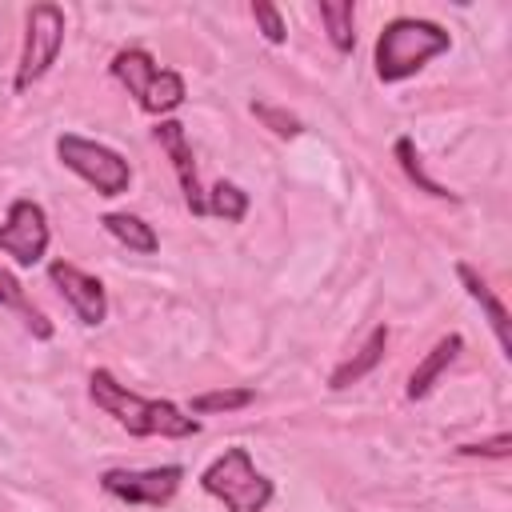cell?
Instances as JSON below:
<instances>
[{
	"label": "cell",
	"instance_id": "6da1fadb",
	"mask_svg": "<svg viewBox=\"0 0 512 512\" xmlns=\"http://www.w3.org/2000/svg\"><path fill=\"white\" fill-rule=\"evenodd\" d=\"M88 396L92 404L112 416L120 428H128L132 436H164V440H188L200 432V420L188 416L184 408H176L172 400H148L140 392H132L128 384H120L108 368H92L88 372Z\"/></svg>",
	"mask_w": 512,
	"mask_h": 512
},
{
	"label": "cell",
	"instance_id": "7a4b0ae2",
	"mask_svg": "<svg viewBox=\"0 0 512 512\" xmlns=\"http://www.w3.org/2000/svg\"><path fill=\"white\" fill-rule=\"evenodd\" d=\"M448 48H452V36L436 20L396 16L376 36V76L384 84H400V80L416 76L432 56H440Z\"/></svg>",
	"mask_w": 512,
	"mask_h": 512
},
{
	"label": "cell",
	"instance_id": "3957f363",
	"mask_svg": "<svg viewBox=\"0 0 512 512\" xmlns=\"http://www.w3.org/2000/svg\"><path fill=\"white\" fill-rule=\"evenodd\" d=\"M108 72H112V80H120L128 88V96H136L140 112H148V116L176 112L188 96L184 76L176 68H160L152 60V52H144V48H120L112 56Z\"/></svg>",
	"mask_w": 512,
	"mask_h": 512
},
{
	"label": "cell",
	"instance_id": "277c9868",
	"mask_svg": "<svg viewBox=\"0 0 512 512\" xmlns=\"http://www.w3.org/2000/svg\"><path fill=\"white\" fill-rule=\"evenodd\" d=\"M200 488L208 496H216L228 512H264L276 484L252 464L248 448H224L204 472H200Z\"/></svg>",
	"mask_w": 512,
	"mask_h": 512
},
{
	"label": "cell",
	"instance_id": "5b68a950",
	"mask_svg": "<svg viewBox=\"0 0 512 512\" xmlns=\"http://www.w3.org/2000/svg\"><path fill=\"white\" fill-rule=\"evenodd\" d=\"M56 156H60V164H64L68 172H76V176H80L84 184H92L100 196H120V192H128V184H132L128 160H124L116 148L100 144V140L64 132V136H56Z\"/></svg>",
	"mask_w": 512,
	"mask_h": 512
},
{
	"label": "cell",
	"instance_id": "8992f818",
	"mask_svg": "<svg viewBox=\"0 0 512 512\" xmlns=\"http://www.w3.org/2000/svg\"><path fill=\"white\" fill-rule=\"evenodd\" d=\"M64 48V12L56 4H32L28 20H24V48H20V64H16V92H28L36 80H44L56 64Z\"/></svg>",
	"mask_w": 512,
	"mask_h": 512
},
{
	"label": "cell",
	"instance_id": "52a82bcc",
	"mask_svg": "<svg viewBox=\"0 0 512 512\" xmlns=\"http://www.w3.org/2000/svg\"><path fill=\"white\" fill-rule=\"evenodd\" d=\"M184 468L180 464H164V468H108L100 472V488L124 504H148V508H164L176 492H180Z\"/></svg>",
	"mask_w": 512,
	"mask_h": 512
},
{
	"label": "cell",
	"instance_id": "ba28073f",
	"mask_svg": "<svg viewBox=\"0 0 512 512\" xmlns=\"http://www.w3.org/2000/svg\"><path fill=\"white\" fill-rule=\"evenodd\" d=\"M0 252H8L20 268H32L48 252V216L36 200L20 196L8 204V216L0 224Z\"/></svg>",
	"mask_w": 512,
	"mask_h": 512
},
{
	"label": "cell",
	"instance_id": "9c48e42d",
	"mask_svg": "<svg viewBox=\"0 0 512 512\" xmlns=\"http://www.w3.org/2000/svg\"><path fill=\"white\" fill-rule=\"evenodd\" d=\"M48 280L60 288V296L68 300V308L76 312L80 324H88V328L104 324V316H108V292H104V284L96 276L80 272L68 260H52L48 264Z\"/></svg>",
	"mask_w": 512,
	"mask_h": 512
},
{
	"label": "cell",
	"instance_id": "30bf717a",
	"mask_svg": "<svg viewBox=\"0 0 512 512\" xmlns=\"http://www.w3.org/2000/svg\"><path fill=\"white\" fill-rule=\"evenodd\" d=\"M156 144L172 160V172H176L180 192H184V208L192 216H208L204 212V188H200V176H196V156H192V144L184 136V124L180 120H160L156 124Z\"/></svg>",
	"mask_w": 512,
	"mask_h": 512
},
{
	"label": "cell",
	"instance_id": "8fae6325",
	"mask_svg": "<svg viewBox=\"0 0 512 512\" xmlns=\"http://www.w3.org/2000/svg\"><path fill=\"white\" fill-rule=\"evenodd\" d=\"M456 276H460V284H464V292L480 304V312H484V320H488V328H492V336H496V344H500V352L504 356H512V340H508V308H504V300L496 296V288L472 268V264H456Z\"/></svg>",
	"mask_w": 512,
	"mask_h": 512
},
{
	"label": "cell",
	"instance_id": "7c38bea8",
	"mask_svg": "<svg viewBox=\"0 0 512 512\" xmlns=\"http://www.w3.org/2000/svg\"><path fill=\"white\" fill-rule=\"evenodd\" d=\"M460 348H464V336L460 332H448V336H440L436 344H432V352L416 364V372L408 376V400H424L428 392H432V384L444 376V368L460 356Z\"/></svg>",
	"mask_w": 512,
	"mask_h": 512
},
{
	"label": "cell",
	"instance_id": "4fadbf2b",
	"mask_svg": "<svg viewBox=\"0 0 512 512\" xmlns=\"http://www.w3.org/2000/svg\"><path fill=\"white\" fill-rule=\"evenodd\" d=\"M384 348H388V328L384 324H376L372 332H368V340L328 376V388H348V384H356V380H364L380 360H384Z\"/></svg>",
	"mask_w": 512,
	"mask_h": 512
},
{
	"label": "cell",
	"instance_id": "5bb4252c",
	"mask_svg": "<svg viewBox=\"0 0 512 512\" xmlns=\"http://www.w3.org/2000/svg\"><path fill=\"white\" fill-rule=\"evenodd\" d=\"M100 224H104V232H108V236H116V240H120L128 252L152 256V252L160 248V236H156V228H152L148 220L132 216V212H104V216H100Z\"/></svg>",
	"mask_w": 512,
	"mask_h": 512
},
{
	"label": "cell",
	"instance_id": "9a60e30c",
	"mask_svg": "<svg viewBox=\"0 0 512 512\" xmlns=\"http://www.w3.org/2000/svg\"><path fill=\"white\" fill-rule=\"evenodd\" d=\"M0 308H12V312H20V320L28 324V332L36 336V340H48L52 336V320L28 300V292L20 288V280L0 264Z\"/></svg>",
	"mask_w": 512,
	"mask_h": 512
},
{
	"label": "cell",
	"instance_id": "2e32d148",
	"mask_svg": "<svg viewBox=\"0 0 512 512\" xmlns=\"http://www.w3.org/2000/svg\"><path fill=\"white\" fill-rule=\"evenodd\" d=\"M320 20L328 28V40L340 56L356 48V4L352 0H320Z\"/></svg>",
	"mask_w": 512,
	"mask_h": 512
},
{
	"label": "cell",
	"instance_id": "e0dca14e",
	"mask_svg": "<svg viewBox=\"0 0 512 512\" xmlns=\"http://www.w3.org/2000/svg\"><path fill=\"white\" fill-rule=\"evenodd\" d=\"M204 212L208 216H220L224 224H240L248 216V192L232 180H220L212 192H204Z\"/></svg>",
	"mask_w": 512,
	"mask_h": 512
},
{
	"label": "cell",
	"instance_id": "ac0fdd59",
	"mask_svg": "<svg viewBox=\"0 0 512 512\" xmlns=\"http://www.w3.org/2000/svg\"><path fill=\"white\" fill-rule=\"evenodd\" d=\"M392 152H396V160H400L404 176H408V180H412V184H416L420 192H428V196H436V200H460L456 192H448V188H444L440 180H432V176L424 172V164H420V152H416V144H412L408 136H400Z\"/></svg>",
	"mask_w": 512,
	"mask_h": 512
},
{
	"label": "cell",
	"instance_id": "d6986e66",
	"mask_svg": "<svg viewBox=\"0 0 512 512\" xmlns=\"http://www.w3.org/2000/svg\"><path fill=\"white\" fill-rule=\"evenodd\" d=\"M252 400H256V388L236 384V388H216V392H200V396H192V400H188V412H196V416L240 412V408H248Z\"/></svg>",
	"mask_w": 512,
	"mask_h": 512
},
{
	"label": "cell",
	"instance_id": "ffe728a7",
	"mask_svg": "<svg viewBox=\"0 0 512 512\" xmlns=\"http://www.w3.org/2000/svg\"><path fill=\"white\" fill-rule=\"evenodd\" d=\"M252 116L268 128V132H276L280 140H292V136H300V116H292L288 108H276V104H268V100H252Z\"/></svg>",
	"mask_w": 512,
	"mask_h": 512
},
{
	"label": "cell",
	"instance_id": "44dd1931",
	"mask_svg": "<svg viewBox=\"0 0 512 512\" xmlns=\"http://www.w3.org/2000/svg\"><path fill=\"white\" fill-rule=\"evenodd\" d=\"M252 20L260 24V32H264L268 44H284V40H288V28H284L280 8H272V4H252Z\"/></svg>",
	"mask_w": 512,
	"mask_h": 512
},
{
	"label": "cell",
	"instance_id": "7402d4cb",
	"mask_svg": "<svg viewBox=\"0 0 512 512\" xmlns=\"http://www.w3.org/2000/svg\"><path fill=\"white\" fill-rule=\"evenodd\" d=\"M460 456H492V460H504L512 452V436L508 432H496L492 440H480V444H460L456 448Z\"/></svg>",
	"mask_w": 512,
	"mask_h": 512
}]
</instances>
